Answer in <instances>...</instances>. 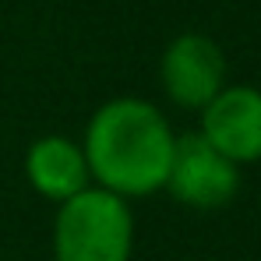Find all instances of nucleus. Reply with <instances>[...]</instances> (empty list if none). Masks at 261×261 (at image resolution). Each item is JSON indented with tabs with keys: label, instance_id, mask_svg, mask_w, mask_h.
<instances>
[{
	"label": "nucleus",
	"instance_id": "6",
	"mask_svg": "<svg viewBox=\"0 0 261 261\" xmlns=\"http://www.w3.org/2000/svg\"><path fill=\"white\" fill-rule=\"evenodd\" d=\"M21 173L29 180V187L39 198L53 201V205H64L74 194H82L85 187H92L85 148L71 134H43V138H36L25 148Z\"/></svg>",
	"mask_w": 261,
	"mask_h": 261
},
{
	"label": "nucleus",
	"instance_id": "4",
	"mask_svg": "<svg viewBox=\"0 0 261 261\" xmlns=\"http://www.w3.org/2000/svg\"><path fill=\"white\" fill-rule=\"evenodd\" d=\"M163 194L191 212H219L240 194V166L219 155L198 130L180 134Z\"/></svg>",
	"mask_w": 261,
	"mask_h": 261
},
{
	"label": "nucleus",
	"instance_id": "2",
	"mask_svg": "<svg viewBox=\"0 0 261 261\" xmlns=\"http://www.w3.org/2000/svg\"><path fill=\"white\" fill-rule=\"evenodd\" d=\"M138 244L134 205L102 191L85 187L71 201L57 205L49 251L53 261H130Z\"/></svg>",
	"mask_w": 261,
	"mask_h": 261
},
{
	"label": "nucleus",
	"instance_id": "1",
	"mask_svg": "<svg viewBox=\"0 0 261 261\" xmlns=\"http://www.w3.org/2000/svg\"><path fill=\"white\" fill-rule=\"evenodd\" d=\"M78 141L92 184L134 205L163 194L180 134L159 102L145 95H113L92 110Z\"/></svg>",
	"mask_w": 261,
	"mask_h": 261
},
{
	"label": "nucleus",
	"instance_id": "5",
	"mask_svg": "<svg viewBox=\"0 0 261 261\" xmlns=\"http://www.w3.org/2000/svg\"><path fill=\"white\" fill-rule=\"evenodd\" d=\"M198 134L240 170L261 163V88L229 82L198 113Z\"/></svg>",
	"mask_w": 261,
	"mask_h": 261
},
{
	"label": "nucleus",
	"instance_id": "3",
	"mask_svg": "<svg viewBox=\"0 0 261 261\" xmlns=\"http://www.w3.org/2000/svg\"><path fill=\"white\" fill-rule=\"evenodd\" d=\"M229 85V60L205 32H180L159 57V88L184 113H201Z\"/></svg>",
	"mask_w": 261,
	"mask_h": 261
}]
</instances>
